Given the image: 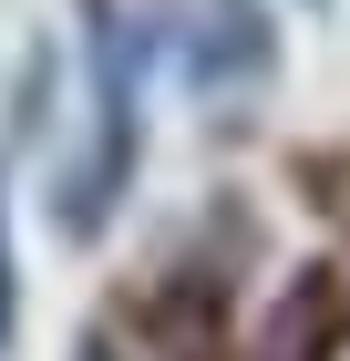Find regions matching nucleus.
<instances>
[{
    "label": "nucleus",
    "mask_w": 350,
    "mask_h": 361,
    "mask_svg": "<svg viewBox=\"0 0 350 361\" xmlns=\"http://www.w3.org/2000/svg\"><path fill=\"white\" fill-rule=\"evenodd\" d=\"M0 351H11V227H0Z\"/></svg>",
    "instance_id": "obj_1"
},
{
    "label": "nucleus",
    "mask_w": 350,
    "mask_h": 361,
    "mask_svg": "<svg viewBox=\"0 0 350 361\" xmlns=\"http://www.w3.org/2000/svg\"><path fill=\"white\" fill-rule=\"evenodd\" d=\"M82 361H113V351H104V341H82Z\"/></svg>",
    "instance_id": "obj_2"
}]
</instances>
